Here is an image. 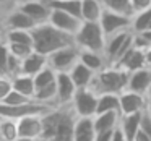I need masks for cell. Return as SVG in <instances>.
<instances>
[{
  "instance_id": "cell-15",
  "label": "cell",
  "mask_w": 151,
  "mask_h": 141,
  "mask_svg": "<svg viewBox=\"0 0 151 141\" xmlns=\"http://www.w3.org/2000/svg\"><path fill=\"white\" fill-rule=\"evenodd\" d=\"M4 26H5V29L31 31L33 28H36L37 24L34 23L24 11H21L18 7H15V8H10V11L4 16Z\"/></svg>"
},
{
  "instance_id": "cell-44",
  "label": "cell",
  "mask_w": 151,
  "mask_h": 141,
  "mask_svg": "<svg viewBox=\"0 0 151 141\" xmlns=\"http://www.w3.org/2000/svg\"><path fill=\"white\" fill-rule=\"evenodd\" d=\"M8 11H10L8 8H5V7H2V5H0V15H7Z\"/></svg>"
},
{
  "instance_id": "cell-33",
  "label": "cell",
  "mask_w": 151,
  "mask_h": 141,
  "mask_svg": "<svg viewBox=\"0 0 151 141\" xmlns=\"http://www.w3.org/2000/svg\"><path fill=\"white\" fill-rule=\"evenodd\" d=\"M8 49H10L12 55L18 57L20 60H24L26 57H29L31 54L34 52V47L33 46H24V44H8Z\"/></svg>"
},
{
  "instance_id": "cell-37",
  "label": "cell",
  "mask_w": 151,
  "mask_h": 141,
  "mask_svg": "<svg viewBox=\"0 0 151 141\" xmlns=\"http://www.w3.org/2000/svg\"><path fill=\"white\" fill-rule=\"evenodd\" d=\"M115 130H109V131H99L96 133V140L94 141H112V136H114Z\"/></svg>"
},
{
  "instance_id": "cell-21",
  "label": "cell",
  "mask_w": 151,
  "mask_h": 141,
  "mask_svg": "<svg viewBox=\"0 0 151 141\" xmlns=\"http://www.w3.org/2000/svg\"><path fill=\"white\" fill-rule=\"evenodd\" d=\"M70 76H72L73 83L76 84V88L81 89V88H89L94 79L96 73L93 70H89L86 65H83L81 62H78L72 70H70Z\"/></svg>"
},
{
  "instance_id": "cell-39",
  "label": "cell",
  "mask_w": 151,
  "mask_h": 141,
  "mask_svg": "<svg viewBox=\"0 0 151 141\" xmlns=\"http://www.w3.org/2000/svg\"><path fill=\"white\" fill-rule=\"evenodd\" d=\"M135 141H151V138L148 136V135L145 133L143 130H140V133L137 135V138H135Z\"/></svg>"
},
{
  "instance_id": "cell-35",
  "label": "cell",
  "mask_w": 151,
  "mask_h": 141,
  "mask_svg": "<svg viewBox=\"0 0 151 141\" xmlns=\"http://www.w3.org/2000/svg\"><path fill=\"white\" fill-rule=\"evenodd\" d=\"M13 91V83L8 76H0V104L7 99V96Z\"/></svg>"
},
{
  "instance_id": "cell-18",
  "label": "cell",
  "mask_w": 151,
  "mask_h": 141,
  "mask_svg": "<svg viewBox=\"0 0 151 141\" xmlns=\"http://www.w3.org/2000/svg\"><path fill=\"white\" fill-rule=\"evenodd\" d=\"M141 120H143V112L130 114V115H122L119 128H120L122 133L125 135L127 141H135L137 135L140 133V130H141Z\"/></svg>"
},
{
  "instance_id": "cell-34",
  "label": "cell",
  "mask_w": 151,
  "mask_h": 141,
  "mask_svg": "<svg viewBox=\"0 0 151 141\" xmlns=\"http://www.w3.org/2000/svg\"><path fill=\"white\" fill-rule=\"evenodd\" d=\"M29 101H33L31 97H26V96H23L21 92H18V91H12L10 94L7 96V99H5L2 104H7V105H20V104H26V102H29Z\"/></svg>"
},
{
  "instance_id": "cell-45",
  "label": "cell",
  "mask_w": 151,
  "mask_h": 141,
  "mask_svg": "<svg viewBox=\"0 0 151 141\" xmlns=\"http://www.w3.org/2000/svg\"><path fill=\"white\" fill-rule=\"evenodd\" d=\"M8 2H10V0H0V5L5 7V8H8Z\"/></svg>"
},
{
  "instance_id": "cell-46",
  "label": "cell",
  "mask_w": 151,
  "mask_h": 141,
  "mask_svg": "<svg viewBox=\"0 0 151 141\" xmlns=\"http://www.w3.org/2000/svg\"><path fill=\"white\" fill-rule=\"evenodd\" d=\"M17 141H36V140H29V138H18Z\"/></svg>"
},
{
  "instance_id": "cell-22",
  "label": "cell",
  "mask_w": 151,
  "mask_h": 141,
  "mask_svg": "<svg viewBox=\"0 0 151 141\" xmlns=\"http://www.w3.org/2000/svg\"><path fill=\"white\" fill-rule=\"evenodd\" d=\"M80 62H81L83 65H86L89 70H93L94 73H99V72H102L106 67H109V62H107L104 54L93 52V50H81Z\"/></svg>"
},
{
  "instance_id": "cell-6",
  "label": "cell",
  "mask_w": 151,
  "mask_h": 141,
  "mask_svg": "<svg viewBox=\"0 0 151 141\" xmlns=\"http://www.w3.org/2000/svg\"><path fill=\"white\" fill-rule=\"evenodd\" d=\"M80 55H81V49L76 44H72L50 54L47 60H49V67L57 73H70V70L80 62Z\"/></svg>"
},
{
  "instance_id": "cell-29",
  "label": "cell",
  "mask_w": 151,
  "mask_h": 141,
  "mask_svg": "<svg viewBox=\"0 0 151 141\" xmlns=\"http://www.w3.org/2000/svg\"><path fill=\"white\" fill-rule=\"evenodd\" d=\"M5 41L8 44H24V46H33V33L24 29H5Z\"/></svg>"
},
{
  "instance_id": "cell-42",
  "label": "cell",
  "mask_w": 151,
  "mask_h": 141,
  "mask_svg": "<svg viewBox=\"0 0 151 141\" xmlns=\"http://www.w3.org/2000/svg\"><path fill=\"white\" fill-rule=\"evenodd\" d=\"M145 52H146V65L151 68V46L148 47V49L145 50Z\"/></svg>"
},
{
  "instance_id": "cell-12",
  "label": "cell",
  "mask_w": 151,
  "mask_h": 141,
  "mask_svg": "<svg viewBox=\"0 0 151 141\" xmlns=\"http://www.w3.org/2000/svg\"><path fill=\"white\" fill-rule=\"evenodd\" d=\"M18 133L20 138H29V140H41L44 133L42 115H29L18 120Z\"/></svg>"
},
{
  "instance_id": "cell-24",
  "label": "cell",
  "mask_w": 151,
  "mask_h": 141,
  "mask_svg": "<svg viewBox=\"0 0 151 141\" xmlns=\"http://www.w3.org/2000/svg\"><path fill=\"white\" fill-rule=\"evenodd\" d=\"M12 83H13V89L18 92H21L23 96L26 97H31L34 99V94H36V84H34V76H29V75H21L12 78Z\"/></svg>"
},
{
  "instance_id": "cell-19",
  "label": "cell",
  "mask_w": 151,
  "mask_h": 141,
  "mask_svg": "<svg viewBox=\"0 0 151 141\" xmlns=\"http://www.w3.org/2000/svg\"><path fill=\"white\" fill-rule=\"evenodd\" d=\"M104 13L101 0H81V20L89 23H99Z\"/></svg>"
},
{
  "instance_id": "cell-14",
  "label": "cell",
  "mask_w": 151,
  "mask_h": 141,
  "mask_svg": "<svg viewBox=\"0 0 151 141\" xmlns=\"http://www.w3.org/2000/svg\"><path fill=\"white\" fill-rule=\"evenodd\" d=\"M114 67L124 68V70H127L128 73H133V72H137V70L146 68L148 67L146 65V52H145V49L135 47V44H133V47H132V49L122 57L120 62Z\"/></svg>"
},
{
  "instance_id": "cell-2",
  "label": "cell",
  "mask_w": 151,
  "mask_h": 141,
  "mask_svg": "<svg viewBox=\"0 0 151 141\" xmlns=\"http://www.w3.org/2000/svg\"><path fill=\"white\" fill-rule=\"evenodd\" d=\"M31 33H33V41H34V50L46 57H49L50 54L57 52V50L63 49L67 46L75 44V37L57 29L49 21L37 24L36 28L31 29Z\"/></svg>"
},
{
  "instance_id": "cell-31",
  "label": "cell",
  "mask_w": 151,
  "mask_h": 141,
  "mask_svg": "<svg viewBox=\"0 0 151 141\" xmlns=\"http://www.w3.org/2000/svg\"><path fill=\"white\" fill-rule=\"evenodd\" d=\"M55 79H57V72H55V70H52L49 65H47L46 68L41 70V72L34 76L36 91H37V89H41V88H44V86H49V84H52V83H55Z\"/></svg>"
},
{
  "instance_id": "cell-8",
  "label": "cell",
  "mask_w": 151,
  "mask_h": 141,
  "mask_svg": "<svg viewBox=\"0 0 151 141\" xmlns=\"http://www.w3.org/2000/svg\"><path fill=\"white\" fill-rule=\"evenodd\" d=\"M49 23L52 24V26H55L57 29H60V31H63V33H67V34L75 37L76 33L80 31V28H81V24H83V20L67 13V11L52 10V8H50Z\"/></svg>"
},
{
  "instance_id": "cell-36",
  "label": "cell",
  "mask_w": 151,
  "mask_h": 141,
  "mask_svg": "<svg viewBox=\"0 0 151 141\" xmlns=\"http://www.w3.org/2000/svg\"><path fill=\"white\" fill-rule=\"evenodd\" d=\"M132 7H133V15H135L138 11L151 8V0H132Z\"/></svg>"
},
{
  "instance_id": "cell-1",
  "label": "cell",
  "mask_w": 151,
  "mask_h": 141,
  "mask_svg": "<svg viewBox=\"0 0 151 141\" xmlns=\"http://www.w3.org/2000/svg\"><path fill=\"white\" fill-rule=\"evenodd\" d=\"M78 115L75 114L72 104L70 105H57L46 115H42L44 133L42 140L47 141H75V122Z\"/></svg>"
},
{
  "instance_id": "cell-47",
  "label": "cell",
  "mask_w": 151,
  "mask_h": 141,
  "mask_svg": "<svg viewBox=\"0 0 151 141\" xmlns=\"http://www.w3.org/2000/svg\"><path fill=\"white\" fill-rule=\"evenodd\" d=\"M4 16H5V15H0V24L4 23Z\"/></svg>"
},
{
  "instance_id": "cell-30",
  "label": "cell",
  "mask_w": 151,
  "mask_h": 141,
  "mask_svg": "<svg viewBox=\"0 0 151 141\" xmlns=\"http://www.w3.org/2000/svg\"><path fill=\"white\" fill-rule=\"evenodd\" d=\"M151 28V8H146L143 11H138L132 18V31L135 34H141Z\"/></svg>"
},
{
  "instance_id": "cell-27",
  "label": "cell",
  "mask_w": 151,
  "mask_h": 141,
  "mask_svg": "<svg viewBox=\"0 0 151 141\" xmlns=\"http://www.w3.org/2000/svg\"><path fill=\"white\" fill-rule=\"evenodd\" d=\"M104 5V10L114 11V13L124 15V16L133 18V7L132 0H101Z\"/></svg>"
},
{
  "instance_id": "cell-4",
  "label": "cell",
  "mask_w": 151,
  "mask_h": 141,
  "mask_svg": "<svg viewBox=\"0 0 151 141\" xmlns=\"http://www.w3.org/2000/svg\"><path fill=\"white\" fill-rule=\"evenodd\" d=\"M106 41H107V37L101 28V23L83 21L81 28L75 36V44L81 50H93V52L101 54H104Z\"/></svg>"
},
{
  "instance_id": "cell-7",
  "label": "cell",
  "mask_w": 151,
  "mask_h": 141,
  "mask_svg": "<svg viewBox=\"0 0 151 141\" xmlns=\"http://www.w3.org/2000/svg\"><path fill=\"white\" fill-rule=\"evenodd\" d=\"M98 97L94 91L89 88H81L76 91L72 101V107L78 117H94L98 112Z\"/></svg>"
},
{
  "instance_id": "cell-41",
  "label": "cell",
  "mask_w": 151,
  "mask_h": 141,
  "mask_svg": "<svg viewBox=\"0 0 151 141\" xmlns=\"http://www.w3.org/2000/svg\"><path fill=\"white\" fill-rule=\"evenodd\" d=\"M146 110L151 112V86H150V89H148V92H146Z\"/></svg>"
},
{
  "instance_id": "cell-16",
  "label": "cell",
  "mask_w": 151,
  "mask_h": 141,
  "mask_svg": "<svg viewBox=\"0 0 151 141\" xmlns=\"http://www.w3.org/2000/svg\"><path fill=\"white\" fill-rule=\"evenodd\" d=\"M150 86H151V68L150 67L130 73L128 86H127L128 91H133V92H138V94L146 96Z\"/></svg>"
},
{
  "instance_id": "cell-43",
  "label": "cell",
  "mask_w": 151,
  "mask_h": 141,
  "mask_svg": "<svg viewBox=\"0 0 151 141\" xmlns=\"http://www.w3.org/2000/svg\"><path fill=\"white\" fill-rule=\"evenodd\" d=\"M5 39V26H4V23L0 24V42Z\"/></svg>"
},
{
  "instance_id": "cell-28",
  "label": "cell",
  "mask_w": 151,
  "mask_h": 141,
  "mask_svg": "<svg viewBox=\"0 0 151 141\" xmlns=\"http://www.w3.org/2000/svg\"><path fill=\"white\" fill-rule=\"evenodd\" d=\"M18 138V120L0 118V141H17Z\"/></svg>"
},
{
  "instance_id": "cell-40",
  "label": "cell",
  "mask_w": 151,
  "mask_h": 141,
  "mask_svg": "<svg viewBox=\"0 0 151 141\" xmlns=\"http://www.w3.org/2000/svg\"><path fill=\"white\" fill-rule=\"evenodd\" d=\"M141 37H143V39L146 41L148 46H151V29H146L145 33H141Z\"/></svg>"
},
{
  "instance_id": "cell-48",
  "label": "cell",
  "mask_w": 151,
  "mask_h": 141,
  "mask_svg": "<svg viewBox=\"0 0 151 141\" xmlns=\"http://www.w3.org/2000/svg\"><path fill=\"white\" fill-rule=\"evenodd\" d=\"M36 141H47V140H42V138H41V140H36Z\"/></svg>"
},
{
  "instance_id": "cell-17",
  "label": "cell",
  "mask_w": 151,
  "mask_h": 141,
  "mask_svg": "<svg viewBox=\"0 0 151 141\" xmlns=\"http://www.w3.org/2000/svg\"><path fill=\"white\" fill-rule=\"evenodd\" d=\"M75 141H94L96 140V128L94 117H78L75 122Z\"/></svg>"
},
{
  "instance_id": "cell-9",
  "label": "cell",
  "mask_w": 151,
  "mask_h": 141,
  "mask_svg": "<svg viewBox=\"0 0 151 141\" xmlns=\"http://www.w3.org/2000/svg\"><path fill=\"white\" fill-rule=\"evenodd\" d=\"M99 23H101V28L104 31L106 37L112 36V34H117L120 31L132 29V18L130 16H124V15L114 13V11H109V10H104Z\"/></svg>"
},
{
  "instance_id": "cell-26",
  "label": "cell",
  "mask_w": 151,
  "mask_h": 141,
  "mask_svg": "<svg viewBox=\"0 0 151 141\" xmlns=\"http://www.w3.org/2000/svg\"><path fill=\"white\" fill-rule=\"evenodd\" d=\"M120 112V94H101L98 97V114Z\"/></svg>"
},
{
  "instance_id": "cell-23",
  "label": "cell",
  "mask_w": 151,
  "mask_h": 141,
  "mask_svg": "<svg viewBox=\"0 0 151 141\" xmlns=\"http://www.w3.org/2000/svg\"><path fill=\"white\" fill-rule=\"evenodd\" d=\"M120 118H122V114H120V112H104V114L94 115V128H96V133H99V131L115 130V128L120 125Z\"/></svg>"
},
{
  "instance_id": "cell-3",
  "label": "cell",
  "mask_w": 151,
  "mask_h": 141,
  "mask_svg": "<svg viewBox=\"0 0 151 141\" xmlns=\"http://www.w3.org/2000/svg\"><path fill=\"white\" fill-rule=\"evenodd\" d=\"M130 73L119 67H106L102 72L96 73L89 89L98 96L101 94H122L128 86Z\"/></svg>"
},
{
  "instance_id": "cell-25",
  "label": "cell",
  "mask_w": 151,
  "mask_h": 141,
  "mask_svg": "<svg viewBox=\"0 0 151 141\" xmlns=\"http://www.w3.org/2000/svg\"><path fill=\"white\" fill-rule=\"evenodd\" d=\"M52 10H62L81 20V0H46Z\"/></svg>"
},
{
  "instance_id": "cell-20",
  "label": "cell",
  "mask_w": 151,
  "mask_h": 141,
  "mask_svg": "<svg viewBox=\"0 0 151 141\" xmlns=\"http://www.w3.org/2000/svg\"><path fill=\"white\" fill-rule=\"evenodd\" d=\"M49 65V60H47L46 55L36 52L34 50L29 57L23 60V67H21V73L24 75H29V76H36L41 70H44L46 67Z\"/></svg>"
},
{
  "instance_id": "cell-10",
  "label": "cell",
  "mask_w": 151,
  "mask_h": 141,
  "mask_svg": "<svg viewBox=\"0 0 151 141\" xmlns=\"http://www.w3.org/2000/svg\"><path fill=\"white\" fill-rule=\"evenodd\" d=\"M17 7L21 11H24L36 24L49 21L50 7L46 4V0H21V4H18Z\"/></svg>"
},
{
  "instance_id": "cell-5",
  "label": "cell",
  "mask_w": 151,
  "mask_h": 141,
  "mask_svg": "<svg viewBox=\"0 0 151 141\" xmlns=\"http://www.w3.org/2000/svg\"><path fill=\"white\" fill-rule=\"evenodd\" d=\"M133 31L127 29V31H120L117 34H112L107 37L106 41V49H104V55L107 59L109 65H117L122 60V57L133 47Z\"/></svg>"
},
{
  "instance_id": "cell-32",
  "label": "cell",
  "mask_w": 151,
  "mask_h": 141,
  "mask_svg": "<svg viewBox=\"0 0 151 141\" xmlns=\"http://www.w3.org/2000/svg\"><path fill=\"white\" fill-rule=\"evenodd\" d=\"M8 60H10V49L7 41L4 39L0 42V76H8Z\"/></svg>"
},
{
  "instance_id": "cell-13",
  "label": "cell",
  "mask_w": 151,
  "mask_h": 141,
  "mask_svg": "<svg viewBox=\"0 0 151 141\" xmlns=\"http://www.w3.org/2000/svg\"><path fill=\"white\" fill-rule=\"evenodd\" d=\"M146 110V96L125 89L120 94V114L130 115Z\"/></svg>"
},
{
  "instance_id": "cell-11",
  "label": "cell",
  "mask_w": 151,
  "mask_h": 141,
  "mask_svg": "<svg viewBox=\"0 0 151 141\" xmlns=\"http://www.w3.org/2000/svg\"><path fill=\"white\" fill-rule=\"evenodd\" d=\"M57 104L59 105H70L75 97L76 91V84L73 83L70 73H57Z\"/></svg>"
},
{
  "instance_id": "cell-38",
  "label": "cell",
  "mask_w": 151,
  "mask_h": 141,
  "mask_svg": "<svg viewBox=\"0 0 151 141\" xmlns=\"http://www.w3.org/2000/svg\"><path fill=\"white\" fill-rule=\"evenodd\" d=\"M112 141H127V138H125V135L122 133V130L120 128H115V131H114V136H112Z\"/></svg>"
}]
</instances>
